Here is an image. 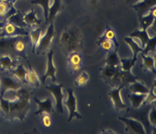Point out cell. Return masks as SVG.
<instances>
[{
  "instance_id": "d6986e66",
  "label": "cell",
  "mask_w": 156,
  "mask_h": 134,
  "mask_svg": "<svg viewBox=\"0 0 156 134\" xmlns=\"http://www.w3.org/2000/svg\"><path fill=\"white\" fill-rule=\"evenodd\" d=\"M124 41H125V43L129 46V48L131 49L133 56H137L139 54L142 53L143 48H142L141 46H140L139 43H137V41L134 40V38H133V37H130V36H129V37H125V38H124Z\"/></svg>"
},
{
  "instance_id": "d6a6232c",
  "label": "cell",
  "mask_w": 156,
  "mask_h": 134,
  "mask_svg": "<svg viewBox=\"0 0 156 134\" xmlns=\"http://www.w3.org/2000/svg\"><path fill=\"white\" fill-rule=\"evenodd\" d=\"M10 10V5L9 3V0H0V15L3 17V15H7Z\"/></svg>"
},
{
  "instance_id": "5b68a950",
  "label": "cell",
  "mask_w": 156,
  "mask_h": 134,
  "mask_svg": "<svg viewBox=\"0 0 156 134\" xmlns=\"http://www.w3.org/2000/svg\"><path fill=\"white\" fill-rule=\"evenodd\" d=\"M47 90H49L52 93L56 101V107L57 110L60 114H63V91H62V85L60 84H54L51 86L46 87Z\"/></svg>"
},
{
  "instance_id": "83f0119b",
  "label": "cell",
  "mask_w": 156,
  "mask_h": 134,
  "mask_svg": "<svg viewBox=\"0 0 156 134\" xmlns=\"http://www.w3.org/2000/svg\"><path fill=\"white\" fill-rule=\"evenodd\" d=\"M27 81L31 85L37 87L39 86V78L38 75L36 74V72L34 71L32 68H29V70L27 71Z\"/></svg>"
},
{
  "instance_id": "7402d4cb",
  "label": "cell",
  "mask_w": 156,
  "mask_h": 134,
  "mask_svg": "<svg viewBox=\"0 0 156 134\" xmlns=\"http://www.w3.org/2000/svg\"><path fill=\"white\" fill-rule=\"evenodd\" d=\"M129 89H130L131 93H139V94H147L149 89L147 88L145 85H143L142 83L137 81H134L131 83V85L129 86Z\"/></svg>"
},
{
  "instance_id": "cb8c5ba5",
  "label": "cell",
  "mask_w": 156,
  "mask_h": 134,
  "mask_svg": "<svg viewBox=\"0 0 156 134\" xmlns=\"http://www.w3.org/2000/svg\"><path fill=\"white\" fill-rule=\"evenodd\" d=\"M23 21H24V23L28 26H33V25H36L37 23H39V21L37 20V17H36V14L34 10L28 12L27 14L24 15Z\"/></svg>"
},
{
  "instance_id": "4fadbf2b",
  "label": "cell",
  "mask_w": 156,
  "mask_h": 134,
  "mask_svg": "<svg viewBox=\"0 0 156 134\" xmlns=\"http://www.w3.org/2000/svg\"><path fill=\"white\" fill-rule=\"evenodd\" d=\"M34 101L38 105V109L36 110L34 114L39 115L41 112H46V114H52L54 112V106H53V99L51 97L47 98L46 100H39L37 98H34Z\"/></svg>"
},
{
  "instance_id": "ac0fdd59",
  "label": "cell",
  "mask_w": 156,
  "mask_h": 134,
  "mask_svg": "<svg viewBox=\"0 0 156 134\" xmlns=\"http://www.w3.org/2000/svg\"><path fill=\"white\" fill-rule=\"evenodd\" d=\"M137 59V56H133L131 59H124V58H121L120 59V65H121V70L123 71H128L131 72V69L134 66Z\"/></svg>"
},
{
  "instance_id": "277c9868",
  "label": "cell",
  "mask_w": 156,
  "mask_h": 134,
  "mask_svg": "<svg viewBox=\"0 0 156 134\" xmlns=\"http://www.w3.org/2000/svg\"><path fill=\"white\" fill-rule=\"evenodd\" d=\"M67 98L66 100L63 102L65 106L68 109V122H70L73 119H81L82 115L76 112V98L75 96V93L71 89H67Z\"/></svg>"
},
{
  "instance_id": "ba28073f",
  "label": "cell",
  "mask_w": 156,
  "mask_h": 134,
  "mask_svg": "<svg viewBox=\"0 0 156 134\" xmlns=\"http://www.w3.org/2000/svg\"><path fill=\"white\" fill-rule=\"evenodd\" d=\"M1 35L3 36H10V37H15V36H25L27 35V32L23 30L20 26H17L14 22H7L5 23L3 28H2Z\"/></svg>"
},
{
  "instance_id": "2e32d148",
  "label": "cell",
  "mask_w": 156,
  "mask_h": 134,
  "mask_svg": "<svg viewBox=\"0 0 156 134\" xmlns=\"http://www.w3.org/2000/svg\"><path fill=\"white\" fill-rule=\"evenodd\" d=\"M105 65H107V66H113V67H116L120 65V58L118 56L117 49H113L112 51L110 52V54L107 56Z\"/></svg>"
},
{
  "instance_id": "f546056e",
  "label": "cell",
  "mask_w": 156,
  "mask_h": 134,
  "mask_svg": "<svg viewBox=\"0 0 156 134\" xmlns=\"http://www.w3.org/2000/svg\"><path fill=\"white\" fill-rule=\"evenodd\" d=\"M98 44L101 46L102 50H105V52H111L114 49V41L105 38L104 36L98 40Z\"/></svg>"
},
{
  "instance_id": "52a82bcc",
  "label": "cell",
  "mask_w": 156,
  "mask_h": 134,
  "mask_svg": "<svg viewBox=\"0 0 156 134\" xmlns=\"http://www.w3.org/2000/svg\"><path fill=\"white\" fill-rule=\"evenodd\" d=\"M150 108H143L140 110H136V112H128V117L133 118V119H136L137 121L142 123L143 126L145 128V131L148 133H150L152 131V126L150 125L149 121H148V112H149Z\"/></svg>"
},
{
  "instance_id": "74e56055",
  "label": "cell",
  "mask_w": 156,
  "mask_h": 134,
  "mask_svg": "<svg viewBox=\"0 0 156 134\" xmlns=\"http://www.w3.org/2000/svg\"><path fill=\"white\" fill-rule=\"evenodd\" d=\"M5 24V22H0V35H1V32H2V28Z\"/></svg>"
},
{
  "instance_id": "f35d334b",
  "label": "cell",
  "mask_w": 156,
  "mask_h": 134,
  "mask_svg": "<svg viewBox=\"0 0 156 134\" xmlns=\"http://www.w3.org/2000/svg\"><path fill=\"white\" fill-rule=\"evenodd\" d=\"M89 1L91 2V3H93V4H94V3H96V1H97V0H89Z\"/></svg>"
},
{
  "instance_id": "ab89813d",
  "label": "cell",
  "mask_w": 156,
  "mask_h": 134,
  "mask_svg": "<svg viewBox=\"0 0 156 134\" xmlns=\"http://www.w3.org/2000/svg\"><path fill=\"white\" fill-rule=\"evenodd\" d=\"M129 2H131V1H133V2H137V1H141V0H128Z\"/></svg>"
},
{
  "instance_id": "d4e9b609",
  "label": "cell",
  "mask_w": 156,
  "mask_h": 134,
  "mask_svg": "<svg viewBox=\"0 0 156 134\" xmlns=\"http://www.w3.org/2000/svg\"><path fill=\"white\" fill-rule=\"evenodd\" d=\"M14 75L21 81H24V83L27 81V70L25 69L23 65L17 66V68L14 70Z\"/></svg>"
},
{
  "instance_id": "44dd1931",
  "label": "cell",
  "mask_w": 156,
  "mask_h": 134,
  "mask_svg": "<svg viewBox=\"0 0 156 134\" xmlns=\"http://www.w3.org/2000/svg\"><path fill=\"white\" fill-rule=\"evenodd\" d=\"M142 58H143V65H144V67L147 70H150V71H155V59L153 58V56L149 54L147 55L142 54Z\"/></svg>"
},
{
  "instance_id": "7a4b0ae2",
  "label": "cell",
  "mask_w": 156,
  "mask_h": 134,
  "mask_svg": "<svg viewBox=\"0 0 156 134\" xmlns=\"http://www.w3.org/2000/svg\"><path fill=\"white\" fill-rule=\"evenodd\" d=\"M61 43L67 52L76 51L81 46V34L79 31L65 30L61 35Z\"/></svg>"
},
{
  "instance_id": "e0dca14e",
  "label": "cell",
  "mask_w": 156,
  "mask_h": 134,
  "mask_svg": "<svg viewBox=\"0 0 156 134\" xmlns=\"http://www.w3.org/2000/svg\"><path fill=\"white\" fill-rule=\"evenodd\" d=\"M129 99H130L131 105L133 108H140L141 105L143 104V102L145 100V97L146 94H139V93H131L129 94Z\"/></svg>"
},
{
  "instance_id": "4316f807",
  "label": "cell",
  "mask_w": 156,
  "mask_h": 134,
  "mask_svg": "<svg viewBox=\"0 0 156 134\" xmlns=\"http://www.w3.org/2000/svg\"><path fill=\"white\" fill-rule=\"evenodd\" d=\"M61 9V3H60V0H53V2L51 3V7H50V12H49V17H48V21L52 20L55 15H57V12H59Z\"/></svg>"
},
{
  "instance_id": "8fae6325",
  "label": "cell",
  "mask_w": 156,
  "mask_h": 134,
  "mask_svg": "<svg viewBox=\"0 0 156 134\" xmlns=\"http://www.w3.org/2000/svg\"><path fill=\"white\" fill-rule=\"evenodd\" d=\"M48 57V62H47V70L44 72V74L43 75V78H41V81L44 83L47 77H51L52 81H56V66L54 64V61H53V51H50L47 55Z\"/></svg>"
},
{
  "instance_id": "ffe728a7",
  "label": "cell",
  "mask_w": 156,
  "mask_h": 134,
  "mask_svg": "<svg viewBox=\"0 0 156 134\" xmlns=\"http://www.w3.org/2000/svg\"><path fill=\"white\" fill-rule=\"evenodd\" d=\"M155 23V17H153L151 12H149L147 15L141 17V29L142 30H148L151 26Z\"/></svg>"
},
{
  "instance_id": "3957f363",
  "label": "cell",
  "mask_w": 156,
  "mask_h": 134,
  "mask_svg": "<svg viewBox=\"0 0 156 134\" xmlns=\"http://www.w3.org/2000/svg\"><path fill=\"white\" fill-rule=\"evenodd\" d=\"M54 23H51V24L49 25V27H48L46 33L44 34L43 36L41 37V39L38 40L37 44L35 46V52L37 54H41L43 52L47 51L48 49L50 48V46H51V43H52V39L54 37Z\"/></svg>"
},
{
  "instance_id": "6da1fadb",
  "label": "cell",
  "mask_w": 156,
  "mask_h": 134,
  "mask_svg": "<svg viewBox=\"0 0 156 134\" xmlns=\"http://www.w3.org/2000/svg\"><path fill=\"white\" fill-rule=\"evenodd\" d=\"M31 93L27 89L21 88V93L18 99L14 101H7L0 98V109L9 119L24 120L29 109V100Z\"/></svg>"
},
{
  "instance_id": "4dcf8cb0",
  "label": "cell",
  "mask_w": 156,
  "mask_h": 134,
  "mask_svg": "<svg viewBox=\"0 0 156 134\" xmlns=\"http://www.w3.org/2000/svg\"><path fill=\"white\" fill-rule=\"evenodd\" d=\"M155 98H156V95H155V83H154L152 86V88L149 89L148 93L146 94V97H145V100L143 103H144V105H148V104L154 102Z\"/></svg>"
},
{
  "instance_id": "8d00e7d4",
  "label": "cell",
  "mask_w": 156,
  "mask_h": 134,
  "mask_svg": "<svg viewBox=\"0 0 156 134\" xmlns=\"http://www.w3.org/2000/svg\"><path fill=\"white\" fill-rule=\"evenodd\" d=\"M43 123L44 125L46 126V127H50L52 124V120H51V117H50L49 114H46L43 117Z\"/></svg>"
},
{
  "instance_id": "1f68e13d",
  "label": "cell",
  "mask_w": 156,
  "mask_h": 134,
  "mask_svg": "<svg viewBox=\"0 0 156 134\" xmlns=\"http://www.w3.org/2000/svg\"><path fill=\"white\" fill-rule=\"evenodd\" d=\"M88 81H89V75H88V73H86V72H83V73H81L80 75H79L78 77H76V80L75 81V84H76V86H85L87 83H88Z\"/></svg>"
},
{
  "instance_id": "8992f818",
  "label": "cell",
  "mask_w": 156,
  "mask_h": 134,
  "mask_svg": "<svg viewBox=\"0 0 156 134\" xmlns=\"http://www.w3.org/2000/svg\"><path fill=\"white\" fill-rule=\"evenodd\" d=\"M119 120L122 121V122L125 124L126 130L129 131L130 133H139V134H144L146 133L145 131V128L143 124L140 121H137L136 119H133V118H119Z\"/></svg>"
},
{
  "instance_id": "603a6c76",
  "label": "cell",
  "mask_w": 156,
  "mask_h": 134,
  "mask_svg": "<svg viewBox=\"0 0 156 134\" xmlns=\"http://www.w3.org/2000/svg\"><path fill=\"white\" fill-rule=\"evenodd\" d=\"M51 2H52V0H31V3L32 4H37V5L43 6L44 15V19H46V21H48V17H49Z\"/></svg>"
},
{
  "instance_id": "9a60e30c",
  "label": "cell",
  "mask_w": 156,
  "mask_h": 134,
  "mask_svg": "<svg viewBox=\"0 0 156 134\" xmlns=\"http://www.w3.org/2000/svg\"><path fill=\"white\" fill-rule=\"evenodd\" d=\"M130 37L136 38L137 43H139L142 48H144V46L148 43V41L150 40V38H151L149 36V34H148V30H142V29L141 30L133 31V32L130 34Z\"/></svg>"
},
{
  "instance_id": "836d02e7",
  "label": "cell",
  "mask_w": 156,
  "mask_h": 134,
  "mask_svg": "<svg viewBox=\"0 0 156 134\" xmlns=\"http://www.w3.org/2000/svg\"><path fill=\"white\" fill-rule=\"evenodd\" d=\"M148 121H149L150 125H151L152 127L153 126L155 127V125H156V109H155V107L154 108L149 109V112H148Z\"/></svg>"
},
{
  "instance_id": "d590c367",
  "label": "cell",
  "mask_w": 156,
  "mask_h": 134,
  "mask_svg": "<svg viewBox=\"0 0 156 134\" xmlns=\"http://www.w3.org/2000/svg\"><path fill=\"white\" fill-rule=\"evenodd\" d=\"M25 48H26V44L24 43L23 40H17L15 43V49L17 50L18 52H24L25 51Z\"/></svg>"
},
{
  "instance_id": "5bb4252c",
  "label": "cell",
  "mask_w": 156,
  "mask_h": 134,
  "mask_svg": "<svg viewBox=\"0 0 156 134\" xmlns=\"http://www.w3.org/2000/svg\"><path fill=\"white\" fill-rule=\"evenodd\" d=\"M82 55L78 51H73L68 55V63L73 71H79L82 67Z\"/></svg>"
},
{
  "instance_id": "484cf974",
  "label": "cell",
  "mask_w": 156,
  "mask_h": 134,
  "mask_svg": "<svg viewBox=\"0 0 156 134\" xmlns=\"http://www.w3.org/2000/svg\"><path fill=\"white\" fill-rule=\"evenodd\" d=\"M29 35H30V41H31V43H32L33 48H35L38 40L41 39V36H43V31H41V28H35L34 30H32L29 33Z\"/></svg>"
},
{
  "instance_id": "9c48e42d",
  "label": "cell",
  "mask_w": 156,
  "mask_h": 134,
  "mask_svg": "<svg viewBox=\"0 0 156 134\" xmlns=\"http://www.w3.org/2000/svg\"><path fill=\"white\" fill-rule=\"evenodd\" d=\"M123 87L124 85H118L117 87H115L112 91L109 92V97L111 98V100H112L114 107H115L116 110H120L126 107V104L123 102L122 98H121V94H120Z\"/></svg>"
},
{
  "instance_id": "f1b7e54d",
  "label": "cell",
  "mask_w": 156,
  "mask_h": 134,
  "mask_svg": "<svg viewBox=\"0 0 156 134\" xmlns=\"http://www.w3.org/2000/svg\"><path fill=\"white\" fill-rule=\"evenodd\" d=\"M0 66L5 70H9L14 67V62L9 56H1L0 57Z\"/></svg>"
},
{
  "instance_id": "e575fe53",
  "label": "cell",
  "mask_w": 156,
  "mask_h": 134,
  "mask_svg": "<svg viewBox=\"0 0 156 134\" xmlns=\"http://www.w3.org/2000/svg\"><path fill=\"white\" fill-rule=\"evenodd\" d=\"M104 37L107 39H110V40L114 41V43H116V33L112 28H107V30L105 31Z\"/></svg>"
},
{
  "instance_id": "7c38bea8",
  "label": "cell",
  "mask_w": 156,
  "mask_h": 134,
  "mask_svg": "<svg viewBox=\"0 0 156 134\" xmlns=\"http://www.w3.org/2000/svg\"><path fill=\"white\" fill-rule=\"evenodd\" d=\"M153 6H155V0H141L133 5V7L139 12L141 17L148 14Z\"/></svg>"
},
{
  "instance_id": "30bf717a",
  "label": "cell",
  "mask_w": 156,
  "mask_h": 134,
  "mask_svg": "<svg viewBox=\"0 0 156 134\" xmlns=\"http://www.w3.org/2000/svg\"><path fill=\"white\" fill-rule=\"evenodd\" d=\"M22 87V84L9 77H2L0 80V97L9 90H17Z\"/></svg>"
}]
</instances>
